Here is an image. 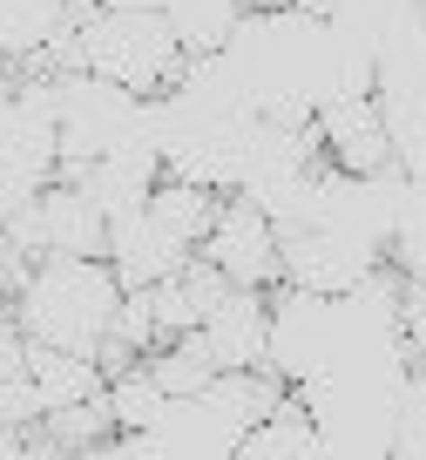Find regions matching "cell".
I'll use <instances>...</instances> for the list:
<instances>
[{"label": "cell", "mask_w": 426, "mask_h": 460, "mask_svg": "<svg viewBox=\"0 0 426 460\" xmlns=\"http://www.w3.org/2000/svg\"><path fill=\"white\" fill-rule=\"evenodd\" d=\"M149 359V373H156V386L170 393V400H197L203 386H210L224 366H217V352H210V339L203 332H176V339H163V345H149L142 352Z\"/></svg>", "instance_id": "7c38bea8"}, {"label": "cell", "mask_w": 426, "mask_h": 460, "mask_svg": "<svg viewBox=\"0 0 426 460\" xmlns=\"http://www.w3.org/2000/svg\"><path fill=\"white\" fill-rule=\"evenodd\" d=\"M34 217H41L48 258H109V210H102L82 183L48 176L41 197H34Z\"/></svg>", "instance_id": "8992f818"}, {"label": "cell", "mask_w": 426, "mask_h": 460, "mask_svg": "<svg viewBox=\"0 0 426 460\" xmlns=\"http://www.w3.org/2000/svg\"><path fill=\"white\" fill-rule=\"evenodd\" d=\"M197 332L210 339L217 366H264V352H271V291L230 285V298H217Z\"/></svg>", "instance_id": "ba28073f"}, {"label": "cell", "mask_w": 426, "mask_h": 460, "mask_svg": "<svg viewBox=\"0 0 426 460\" xmlns=\"http://www.w3.org/2000/svg\"><path fill=\"white\" fill-rule=\"evenodd\" d=\"M75 34H82V68L109 75V82L136 88V95L176 88V75L190 61V48L176 41L163 7H88Z\"/></svg>", "instance_id": "7a4b0ae2"}, {"label": "cell", "mask_w": 426, "mask_h": 460, "mask_svg": "<svg viewBox=\"0 0 426 460\" xmlns=\"http://www.w3.org/2000/svg\"><path fill=\"white\" fill-rule=\"evenodd\" d=\"M318 149H325L332 170L345 176H372L393 163V136H386V109H379V88H352V95H325L312 115Z\"/></svg>", "instance_id": "5b68a950"}, {"label": "cell", "mask_w": 426, "mask_h": 460, "mask_svg": "<svg viewBox=\"0 0 426 460\" xmlns=\"http://www.w3.org/2000/svg\"><path fill=\"white\" fill-rule=\"evenodd\" d=\"M115 305H122V278H115L109 258H41L7 312L34 345H68V352L95 359Z\"/></svg>", "instance_id": "6da1fadb"}, {"label": "cell", "mask_w": 426, "mask_h": 460, "mask_svg": "<svg viewBox=\"0 0 426 460\" xmlns=\"http://www.w3.org/2000/svg\"><path fill=\"white\" fill-rule=\"evenodd\" d=\"M142 210L156 217V224L170 230L176 244H190V251H197L203 237H210L217 210H224V190L190 183V176H156V190H149V203H142Z\"/></svg>", "instance_id": "30bf717a"}, {"label": "cell", "mask_w": 426, "mask_h": 460, "mask_svg": "<svg viewBox=\"0 0 426 460\" xmlns=\"http://www.w3.org/2000/svg\"><path fill=\"white\" fill-rule=\"evenodd\" d=\"M278 244H284V230L271 224L251 197H237V190H230L224 210H217V224H210V237L197 244V258H210L230 285L271 291V285H278Z\"/></svg>", "instance_id": "277c9868"}, {"label": "cell", "mask_w": 426, "mask_h": 460, "mask_svg": "<svg viewBox=\"0 0 426 460\" xmlns=\"http://www.w3.org/2000/svg\"><path fill=\"white\" fill-rule=\"evenodd\" d=\"M28 373H34V386L48 393V406H75V400L109 393V373H102L88 352H68V345H34L28 339Z\"/></svg>", "instance_id": "8fae6325"}, {"label": "cell", "mask_w": 426, "mask_h": 460, "mask_svg": "<svg viewBox=\"0 0 426 460\" xmlns=\"http://www.w3.org/2000/svg\"><path fill=\"white\" fill-rule=\"evenodd\" d=\"M109 406H115V433H156L163 420H170V393L156 386L149 359L109 373Z\"/></svg>", "instance_id": "4fadbf2b"}, {"label": "cell", "mask_w": 426, "mask_h": 460, "mask_svg": "<svg viewBox=\"0 0 426 460\" xmlns=\"http://www.w3.org/2000/svg\"><path fill=\"white\" fill-rule=\"evenodd\" d=\"M28 271H34V264H28V251H21L14 237L0 230V305H14V291L28 285Z\"/></svg>", "instance_id": "e0dca14e"}, {"label": "cell", "mask_w": 426, "mask_h": 460, "mask_svg": "<svg viewBox=\"0 0 426 460\" xmlns=\"http://www.w3.org/2000/svg\"><path fill=\"white\" fill-rule=\"evenodd\" d=\"M318 454H325V427H318V413L298 393L271 406L237 447V460H318Z\"/></svg>", "instance_id": "9c48e42d"}, {"label": "cell", "mask_w": 426, "mask_h": 460, "mask_svg": "<svg viewBox=\"0 0 426 460\" xmlns=\"http://www.w3.org/2000/svg\"><path fill=\"white\" fill-rule=\"evenodd\" d=\"M163 14H170L176 41H183L190 55H217V48L237 34V21L251 14V0H170Z\"/></svg>", "instance_id": "5bb4252c"}, {"label": "cell", "mask_w": 426, "mask_h": 460, "mask_svg": "<svg viewBox=\"0 0 426 460\" xmlns=\"http://www.w3.org/2000/svg\"><path fill=\"white\" fill-rule=\"evenodd\" d=\"M372 264H386V251L372 237H359L352 224H305V230H284L278 285L318 291V298H345L352 285L372 278Z\"/></svg>", "instance_id": "3957f363"}, {"label": "cell", "mask_w": 426, "mask_h": 460, "mask_svg": "<svg viewBox=\"0 0 426 460\" xmlns=\"http://www.w3.org/2000/svg\"><path fill=\"white\" fill-rule=\"evenodd\" d=\"M190 258H197V251L176 244V237H170V230H163L149 210L109 217V264H115V278H122V291L156 285V278H176Z\"/></svg>", "instance_id": "52a82bcc"}, {"label": "cell", "mask_w": 426, "mask_h": 460, "mask_svg": "<svg viewBox=\"0 0 426 460\" xmlns=\"http://www.w3.org/2000/svg\"><path fill=\"white\" fill-rule=\"evenodd\" d=\"M34 197H41V176H34L28 163H14V156H7V149H0V230L14 224V217L28 210Z\"/></svg>", "instance_id": "2e32d148"}, {"label": "cell", "mask_w": 426, "mask_h": 460, "mask_svg": "<svg viewBox=\"0 0 426 460\" xmlns=\"http://www.w3.org/2000/svg\"><path fill=\"white\" fill-rule=\"evenodd\" d=\"M41 420H48V393L34 386V373H0V427L28 433Z\"/></svg>", "instance_id": "9a60e30c"}]
</instances>
